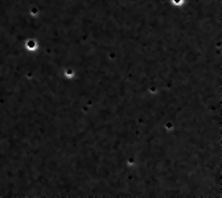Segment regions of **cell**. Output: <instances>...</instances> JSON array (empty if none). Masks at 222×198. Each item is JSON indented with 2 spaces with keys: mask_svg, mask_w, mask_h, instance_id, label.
<instances>
[{
  "mask_svg": "<svg viewBox=\"0 0 222 198\" xmlns=\"http://www.w3.org/2000/svg\"><path fill=\"white\" fill-rule=\"evenodd\" d=\"M25 46H27L28 50H36L37 49V42H36V41H33V40H29L27 42Z\"/></svg>",
  "mask_w": 222,
  "mask_h": 198,
  "instance_id": "6da1fadb",
  "label": "cell"
},
{
  "mask_svg": "<svg viewBox=\"0 0 222 198\" xmlns=\"http://www.w3.org/2000/svg\"><path fill=\"white\" fill-rule=\"evenodd\" d=\"M66 75H68V77H71V75H73V71H70V70H66Z\"/></svg>",
  "mask_w": 222,
  "mask_h": 198,
  "instance_id": "7a4b0ae2",
  "label": "cell"
},
{
  "mask_svg": "<svg viewBox=\"0 0 222 198\" xmlns=\"http://www.w3.org/2000/svg\"><path fill=\"white\" fill-rule=\"evenodd\" d=\"M173 2H175V3H176V4H179V3H181V2H182V0H173Z\"/></svg>",
  "mask_w": 222,
  "mask_h": 198,
  "instance_id": "3957f363",
  "label": "cell"
}]
</instances>
